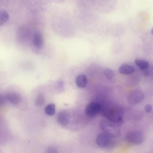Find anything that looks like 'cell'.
<instances>
[{"label":"cell","mask_w":153,"mask_h":153,"mask_svg":"<svg viewBox=\"0 0 153 153\" xmlns=\"http://www.w3.org/2000/svg\"><path fill=\"white\" fill-rule=\"evenodd\" d=\"M103 112L104 116L107 120L117 126H120L123 124V112L121 109L109 108L105 109Z\"/></svg>","instance_id":"1"},{"label":"cell","mask_w":153,"mask_h":153,"mask_svg":"<svg viewBox=\"0 0 153 153\" xmlns=\"http://www.w3.org/2000/svg\"><path fill=\"white\" fill-rule=\"evenodd\" d=\"M99 126L102 131L110 137L116 138L121 134V131L118 126L107 120H101Z\"/></svg>","instance_id":"2"},{"label":"cell","mask_w":153,"mask_h":153,"mask_svg":"<svg viewBox=\"0 0 153 153\" xmlns=\"http://www.w3.org/2000/svg\"><path fill=\"white\" fill-rule=\"evenodd\" d=\"M101 110V106L98 102H91L88 103L85 109V113L88 117H93L96 116Z\"/></svg>","instance_id":"3"},{"label":"cell","mask_w":153,"mask_h":153,"mask_svg":"<svg viewBox=\"0 0 153 153\" xmlns=\"http://www.w3.org/2000/svg\"><path fill=\"white\" fill-rule=\"evenodd\" d=\"M126 139L128 143L134 145H139L142 143L144 140L143 134L138 131H132L129 132L126 136Z\"/></svg>","instance_id":"4"},{"label":"cell","mask_w":153,"mask_h":153,"mask_svg":"<svg viewBox=\"0 0 153 153\" xmlns=\"http://www.w3.org/2000/svg\"><path fill=\"white\" fill-rule=\"evenodd\" d=\"M144 98L143 92L140 90H136L129 94L128 97V101L131 104H135L142 101Z\"/></svg>","instance_id":"5"},{"label":"cell","mask_w":153,"mask_h":153,"mask_svg":"<svg viewBox=\"0 0 153 153\" xmlns=\"http://www.w3.org/2000/svg\"><path fill=\"white\" fill-rule=\"evenodd\" d=\"M110 137L105 133H101L96 137V143L97 145L101 148L106 147L110 143Z\"/></svg>","instance_id":"6"},{"label":"cell","mask_w":153,"mask_h":153,"mask_svg":"<svg viewBox=\"0 0 153 153\" xmlns=\"http://www.w3.org/2000/svg\"><path fill=\"white\" fill-rule=\"evenodd\" d=\"M69 115L66 110H62L58 114L57 121L62 126H65L68 124L69 121Z\"/></svg>","instance_id":"7"},{"label":"cell","mask_w":153,"mask_h":153,"mask_svg":"<svg viewBox=\"0 0 153 153\" xmlns=\"http://www.w3.org/2000/svg\"><path fill=\"white\" fill-rule=\"evenodd\" d=\"M6 100H7L13 105H17L20 102L21 97L19 94L15 93H8L4 96Z\"/></svg>","instance_id":"8"},{"label":"cell","mask_w":153,"mask_h":153,"mask_svg":"<svg viewBox=\"0 0 153 153\" xmlns=\"http://www.w3.org/2000/svg\"><path fill=\"white\" fill-rule=\"evenodd\" d=\"M76 83L77 87L81 88H85L87 85L88 80L86 76L83 74L78 75L76 77Z\"/></svg>","instance_id":"9"},{"label":"cell","mask_w":153,"mask_h":153,"mask_svg":"<svg viewBox=\"0 0 153 153\" xmlns=\"http://www.w3.org/2000/svg\"><path fill=\"white\" fill-rule=\"evenodd\" d=\"M119 71L121 74L128 75L132 74L134 71V69L132 66L123 64L120 67Z\"/></svg>","instance_id":"10"},{"label":"cell","mask_w":153,"mask_h":153,"mask_svg":"<svg viewBox=\"0 0 153 153\" xmlns=\"http://www.w3.org/2000/svg\"><path fill=\"white\" fill-rule=\"evenodd\" d=\"M41 34L39 32L35 33L33 37V43L34 45L37 48H40L43 45V39Z\"/></svg>","instance_id":"11"},{"label":"cell","mask_w":153,"mask_h":153,"mask_svg":"<svg viewBox=\"0 0 153 153\" xmlns=\"http://www.w3.org/2000/svg\"><path fill=\"white\" fill-rule=\"evenodd\" d=\"M9 15L5 10H2L0 11V25H2L7 22L9 19Z\"/></svg>","instance_id":"12"},{"label":"cell","mask_w":153,"mask_h":153,"mask_svg":"<svg viewBox=\"0 0 153 153\" xmlns=\"http://www.w3.org/2000/svg\"><path fill=\"white\" fill-rule=\"evenodd\" d=\"M55 106L54 104L51 103L48 105L45 108V112L48 115L52 116L55 113Z\"/></svg>","instance_id":"13"},{"label":"cell","mask_w":153,"mask_h":153,"mask_svg":"<svg viewBox=\"0 0 153 153\" xmlns=\"http://www.w3.org/2000/svg\"><path fill=\"white\" fill-rule=\"evenodd\" d=\"M135 64L141 70H145L148 68L149 65V62L145 60L137 59L135 60Z\"/></svg>","instance_id":"14"},{"label":"cell","mask_w":153,"mask_h":153,"mask_svg":"<svg viewBox=\"0 0 153 153\" xmlns=\"http://www.w3.org/2000/svg\"><path fill=\"white\" fill-rule=\"evenodd\" d=\"M45 102V97L42 94H39L36 97L35 100V104L38 106L42 105Z\"/></svg>","instance_id":"15"},{"label":"cell","mask_w":153,"mask_h":153,"mask_svg":"<svg viewBox=\"0 0 153 153\" xmlns=\"http://www.w3.org/2000/svg\"><path fill=\"white\" fill-rule=\"evenodd\" d=\"M104 73L106 78L109 80L112 79L115 76L114 71L110 69H106L105 70Z\"/></svg>","instance_id":"16"},{"label":"cell","mask_w":153,"mask_h":153,"mask_svg":"<svg viewBox=\"0 0 153 153\" xmlns=\"http://www.w3.org/2000/svg\"><path fill=\"white\" fill-rule=\"evenodd\" d=\"M152 108V106L150 104H147L145 106L144 110L146 112L149 113L151 111Z\"/></svg>","instance_id":"17"},{"label":"cell","mask_w":153,"mask_h":153,"mask_svg":"<svg viewBox=\"0 0 153 153\" xmlns=\"http://www.w3.org/2000/svg\"><path fill=\"white\" fill-rule=\"evenodd\" d=\"M48 153H56L57 152L56 149L53 147H51L49 148L47 150Z\"/></svg>","instance_id":"18"},{"label":"cell","mask_w":153,"mask_h":153,"mask_svg":"<svg viewBox=\"0 0 153 153\" xmlns=\"http://www.w3.org/2000/svg\"><path fill=\"white\" fill-rule=\"evenodd\" d=\"M151 33L153 34V28L152 29V31H151Z\"/></svg>","instance_id":"19"}]
</instances>
